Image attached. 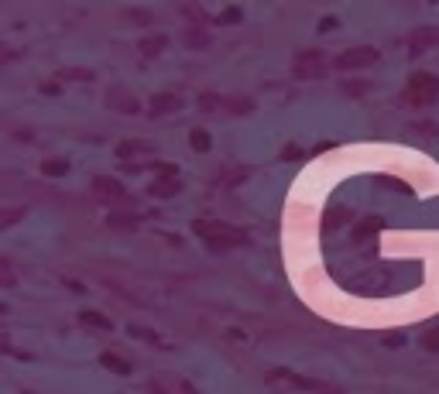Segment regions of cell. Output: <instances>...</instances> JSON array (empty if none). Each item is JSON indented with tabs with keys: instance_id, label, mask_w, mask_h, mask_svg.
Listing matches in <instances>:
<instances>
[{
	"instance_id": "e0dca14e",
	"label": "cell",
	"mask_w": 439,
	"mask_h": 394,
	"mask_svg": "<svg viewBox=\"0 0 439 394\" xmlns=\"http://www.w3.org/2000/svg\"><path fill=\"white\" fill-rule=\"evenodd\" d=\"M189 144H193L196 151H209V134H206V130H193V134H189Z\"/></svg>"
},
{
	"instance_id": "5bb4252c",
	"label": "cell",
	"mask_w": 439,
	"mask_h": 394,
	"mask_svg": "<svg viewBox=\"0 0 439 394\" xmlns=\"http://www.w3.org/2000/svg\"><path fill=\"white\" fill-rule=\"evenodd\" d=\"M148 192H151V196H158V199H172L175 192H179V182H175V179H168V182H165V179H158V182H155Z\"/></svg>"
},
{
	"instance_id": "2e32d148",
	"label": "cell",
	"mask_w": 439,
	"mask_h": 394,
	"mask_svg": "<svg viewBox=\"0 0 439 394\" xmlns=\"http://www.w3.org/2000/svg\"><path fill=\"white\" fill-rule=\"evenodd\" d=\"M41 172H45V175H66V172H69V161H66V158H48V161L41 165Z\"/></svg>"
},
{
	"instance_id": "ac0fdd59",
	"label": "cell",
	"mask_w": 439,
	"mask_h": 394,
	"mask_svg": "<svg viewBox=\"0 0 439 394\" xmlns=\"http://www.w3.org/2000/svg\"><path fill=\"white\" fill-rule=\"evenodd\" d=\"M367 89H371V82H364V79H360V82H347V86H343V93H347V96H364Z\"/></svg>"
},
{
	"instance_id": "7402d4cb",
	"label": "cell",
	"mask_w": 439,
	"mask_h": 394,
	"mask_svg": "<svg viewBox=\"0 0 439 394\" xmlns=\"http://www.w3.org/2000/svg\"><path fill=\"white\" fill-rule=\"evenodd\" d=\"M320 31H336V17H322V21H320Z\"/></svg>"
},
{
	"instance_id": "7a4b0ae2",
	"label": "cell",
	"mask_w": 439,
	"mask_h": 394,
	"mask_svg": "<svg viewBox=\"0 0 439 394\" xmlns=\"http://www.w3.org/2000/svg\"><path fill=\"white\" fill-rule=\"evenodd\" d=\"M401 100H405L412 110H429V107L439 100V79L429 76V73H415V76L408 79Z\"/></svg>"
},
{
	"instance_id": "603a6c76",
	"label": "cell",
	"mask_w": 439,
	"mask_h": 394,
	"mask_svg": "<svg viewBox=\"0 0 439 394\" xmlns=\"http://www.w3.org/2000/svg\"><path fill=\"white\" fill-rule=\"evenodd\" d=\"M220 21H240V10L237 7H230V10H223V17Z\"/></svg>"
},
{
	"instance_id": "30bf717a",
	"label": "cell",
	"mask_w": 439,
	"mask_h": 394,
	"mask_svg": "<svg viewBox=\"0 0 439 394\" xmlns=\"http://www.w3.org/2000/svg\"><path fill=\"white\" fill-rule=\"evenodd\" d=\"M165 48H168V38H165V35H148V38L137 41V52H141V55H148V59H155V55L165 52Z\"/></svg>"
},
{
	"instance_id": "ba28073f",
	"label": "cell",
	"mask_w": 439,
	"mask_h": 394,
	"mask_svg": "<svg viewBox=\"0 0 439 394\" xmlns=\"http://www.w3.org/2000/svg\"><path fill=\"white\" fill-rule=\"evenodd\" d=\"M148 107H151V114H155V117H161V114H175V110L182 107V100H179L175 93H158V96H151V103H148Z\"/></svg>"
},
{
	"instance_id": "52a82bcc",
	"label": "cell",
	"mask_w": 439,
	"mask_h": 394,
	"mask_svg": "<svg viewBox=\"0 0 439 394\" xmlns=\"http://www.w3.org/2000/svg\"><path fill=\"white\" fill-rule=\"evenodd\" d=\"M107 103H110L114 110H120V114H137V110H141V100H137V96H131L127 89H120V86L107 93Z\"/></svg>"
},
{
	"instance_id": "8fae6325",
	"label": "cell",
	"mask_w": 439,
	"mask_h": 394,
	"mask_svg": "<svg viewBox=\"0 0 439 394\" xmlns=\"http://www.w3.org/2000/svg\"><path fill=\"white\" fill-rule=\"evenodd\" d=\"M80 322H82V326H89V329H96V333H110V329H114V322H110L107 315L93 312V309L80 312Z\"/></svg>"
},
{
	"instance_id": "7c38bea8",
	"label": "cell",
	"mask_w": 439,
	"mask_h": 394,
	"mask_svg": "<svg viewBox=\"0 0 439 394\" xmlns=\"http://www.w3.org/2000/svg\"><path fill=\"white\" fill-rule=\"evenodd\" d=\"M408 45H412V52H422L426 45H439V31L436 28H419V31L408 38Z\"/></svg>"
},
{
	"instance_id": "9c48e42d",
	"label": "cell",
	"mask_w": 439,
	"mask_h": 394,
	"mask_svg": "<svg viewBox=\"0 0 439 394\" xmlns=\"http://www.w3.org/2000/svg\"><path fill=\"white\" fill-rule=\"evenodd\" d=\"M93 189H100V196L114 199V202H127V192L120 189V182H114V179H96Z\"/></svg>"
},
{
	"instance_id": "277c9868",
	"label": "cell",
	"mask_w": 439,
	"mask_h": 394,
	"mask_svg": "<svg viewBox=\"0 0 439 394\" xmlns=\"http://www.w3.org/2000/svg\"><path fill=\"white\" fill-rule=\"evenodd\" d=\"M378 62V52L371 45H360V48H347L333 59L336 69H364V66H374Z\"/></svg>"
},
{
	"instance_id": "cb8c5ba5",
	"label": "cell",
	"mask_w": 439,
	"mask_h": 394,
	"mask_svg": "<svg viewBox=\"0 0 439 394\" xmlns=\"http://www.w3.org/2000/svg\"><path fill=\"white\" fill-rule=\"evenodd\" d=\"M21 394H35V391H21Z\"/></svg>"
},
{
	"instance_id": "d6986e66",
	"label": "cell",
	"mask_w": 439,
	"mask_h": 394,
	"mask_svg": "<svg viewBox=\"0 0 439 394\" xmlns=\"http://www.w3.org/2000/svg\"><path fill=\"white\" fill-rule=\"evenodd\" d=\"M422 347L436 354V350H439V329H433V333H426V340H422Z\"/></svg>"
},
{
	"instance_id": "4fadbf2b",
	"label": "cell",
	"mask_w": 439,
	"mask_h": 394,
	"mask_svg": "<svg viewBox=\"0 0 439 394\" xmlns=\"http://www.w3.org/2000/svg\"><path fill=\"white\" fill-rule=\"evenodd\" d=\"M100 363H103L107 370H114V374H124V377H127V374H134V363H131V360H124V356H117V354H103V356H100Z\"/></svg>"
},
{
	"instance_id": "ffe728a7",
	"label": "cell",
	"mask_w": 439,
	"mask_h": 394,
	"mask_svg": "<svg viewBox=\"0 0 439 394\" xmlns=\"http://www.w3.org/2000/svg\"><path fill=\"white\" fill-rule=\"evenodd\" d=\"M131 336H134V340H137V336H141V340H151V343H155V340H158V336H155V333H148V329H144V326H131Z\"/></svg>"
},
{
	"instance_id": "44dd1931",
	"label": "cell",
	"mask_w": 439,
	"mask_h": 394,
	"mask_svg": "<svg viewBox=\"0 0 439 394\" xmlns=\"http://www.w3.org/2000/svg\"><path fill=\"white\" fill-rule=\"evenodd\" d=\"M62 76H69V79H93V73H86V69H69V73H62Z\"/></svg>"
},
{
	"instance_id": "6da1fadb",
	"label": "cell",
	"mask_w": 439,
	"mask_h": 394,
	"mask_svg": "<svg viewBox=\"0 0 439 394\" xmlns=\"http://www.w3.org/2000/svg\"><path fill=\"white\" fill-rule=\"evenodd\" d=\"M193 230H196V236H202V243L209 250H234V247L251 243L247 230H237V227H230L223 220H196Z\"/></svg>"
},
{
	"instance_id": "9a60e30c",
	"label": "cell",
	"mask_w": 439,
	"mask_h": 394,
	"mask_svg": "<svg viewBox=\"0 0 439 394\" xmlns=\"http://www.w3.org/2000/svg\"><path fill=\"white\" fill-rule=\"evenodd\" d=\"M182 41H186L189 48H206V45H209V35H206L202 28H189V31L182 35Z\"/></svg>"
},
{
	"instance_id": "5b68a950",
	"label": "cell",
	"mask_w": 439,
	"mask_h": 394,
	"mask_svg": "<svg viewBox=\"0 0 439 394\" xmlns=\"http://www.w3.org/2000/svg\"><path fill=\"white\" fill-rule=\"evenodd\" d=\"M292 69H295V76H302V79L322 76V73H326V55H322V52H299Z\"/></svg>"
},
{
	"instance_id": "3957f363",
	"label": "cell",
	"mask_w": 439,
	"mask_h": 394,
	"mask_svg": "<svg viewBox=\"0 0 439 394\" xmlns=\"http://www.w3.org/2000/svg\"><path fill=\"white\" fill-rule=\"evenodd\" d=\"M200 110L202 114H237V117H244V114H254V100L251 96H216V93H202L200 100Z\"/></svg>"
},
{
	"instance_id": "8992f818",
	"label": "cell",
	"mask_w": 439,
	"mask_h": 394,
	"mask_svg": "<svg viewBox=\"0 0 439 394\" xmlns=\"http://www.w3.org/2000/svg\"><path fill=\"white\" fill-rule=\"evenodd\" d=\"M271 381H292V388H306V391H320V394H340L336 388H326L322 381H313V377H299L292 370H271L268 374Z\"/></svg>"
}]
</instances>
